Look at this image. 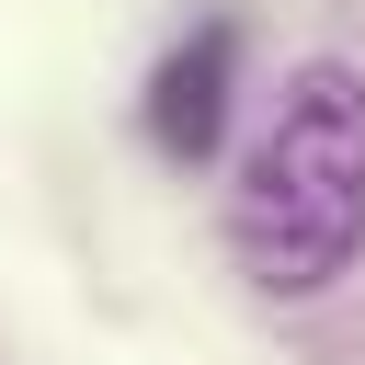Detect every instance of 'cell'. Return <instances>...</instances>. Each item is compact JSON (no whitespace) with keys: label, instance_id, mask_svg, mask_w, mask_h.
<instances>
[{"label":"cell","instance_id":"6da1fadb","mask_svg":"<svg viewBox=\"0 0 365 365\" xmlns=\"http://www.w3.org/2000/svg\"><path fill=\"white\" fill-rule=\"evenodd\" d=\"M228 251L262 297H319L365 251V68L308 57L274 80L262 137L228 182Z\"/></svg>","mask_w":365,"mask_h":365},{"label":"cell","instance_id":"7a4b0ae2","mask_svg":"<svg viewBox=\"0 0 365 365\" xmlns=\"http://www.w3.org/2000/svg\"><path fill=\"white\" fill-rule=\"evenodd\" d=\"M228 91H240V23H194L160 68H148V148L160 160H217L228 137Z\"/></svg>","mask_w":365,"mask_h":365}]
</instances>
